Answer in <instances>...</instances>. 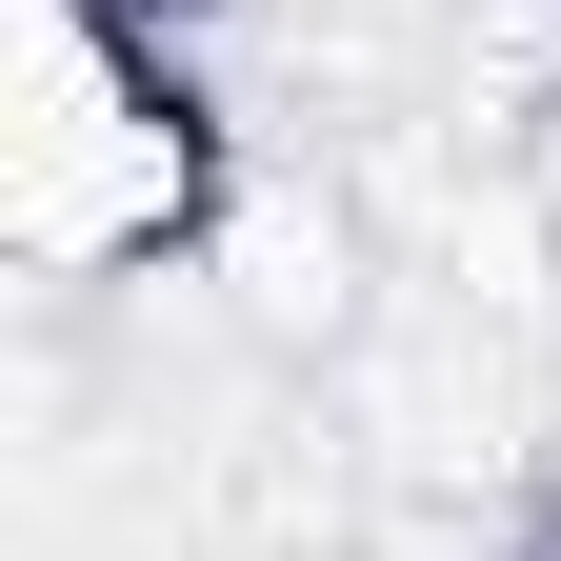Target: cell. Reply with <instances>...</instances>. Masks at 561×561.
Segmentation results:
<instances>
[{
    "mask_svg": "<svg viewBox=\"0 0 561 561\" xmlns=\"http://www.w3.org/2000/svg\"><path fill=\"white\" fill-rule=\"evenodd\" d=\"M541 201H561V81H541Z\"/></svg>",
    "mask_w": 561,
    "mask_h": 561,
    "instance_id": "obj_3",
    "label": "cell"
},
{
    "mask_svg": "<svg viewBox=\"0 0 561 561\" xmlns=\"http://www.w3.org/2000/svg\"><path fill=\"white\" fill-rule=\"evenodd\" d=\"M121 21H201V0H121Z\"/></svg>",
    "mask_w": 561,
    "mask_h": 561,
    "instance_id": "obj_4",
    "label": "cell"
},
{
    "mask_svg": "<svg viewBox=\"0 0 561 561\" xmlns=\"http://www.w3.org/2000/svg\"><path fill=\"white\" fill-rule=\"evenodd\" d=\"M221 221H241V140L181 21L0 0V241L41 280H140V261H221Z\"/></svg>",
    "mask_w": 561,
    "mask_h": 561,
    "instance_id": "obj_1",
    "label": "cell"
},
{
    "mask_svg": "<svg viewBox=\"0 0 561 561\" xmlns=\"http://www.w3.org/2000/svg\"><path fill=\"white\" fill-rule=\"evenodd\" d=\"M221 261H241V321L280 362H341V341H362V221H341V201H241Z\"/></svg>",
    "mask_w": 561,
    "mask_h": 561,
    "instance_id": "obj_2",
    "label": "cell"
}]
</instances>
